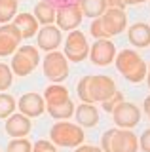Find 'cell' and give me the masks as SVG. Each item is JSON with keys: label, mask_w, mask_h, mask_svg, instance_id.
Wrapping results in <instances>:
<instances>
[{"label": "cell", "mask_w": 150, "mask_h": 152, "mask_svg": "<svg viewBox=\"0 0 150 152\" xmlns=\"http://www.w3.org/2000/svg\"><path fill=\"white\" fill-rule=\"evenodd\" d=\"M112 118H114V124L120 127V129H131L141 122V110L137 104L122 101L114 107V110L110 112Z\"/></svg>", "instance_id": "8"}, {"label": "cell", "mask_w": 150, "mask_h": 152, "mask_svg": "<svg viewBox=\"0 0 150 152\" xmlns=\"http://www.w3.org/2000/svg\"><path fill=\"white\" fill-rule=\"evenodd\" d=\"M74 152H103V148L93 146V145H80V146H76V150H74Z\"/></svg>", "instance_id": "32"}, {"label": "cell", "mask_w": 150, "mask_h": 152, "mask_svg": "<svg viewBox=\"0 0 150 152\" xmlns=\"http://www.w3.org/2000/svg\"><path fill=\"white\" fill-rule=\"evenodd\" d=\"M51 150H55V145L46 139H40L32 145V152H51Z\"/></svg>", "instance_id": "30"}, {"label": "cell", "mask_w": 150, "mask_h": 152, "mask_svg": "<svg viewBox=\"0 0 150 152\" xmlns=\"http://www.w3.org/2000/svg\"><path fill=\"white\" fill-rule=\"evenodd\" d=\"M4 129L10 137L17 139V137H27L32 129V122L31 118H27L25 114L21 112H13L12 116L6 118V124H4Z\"/></svg>", "instance_id": "13"}, {"label": "cell", "mask_w": 150, "mask_h": 152, "mask_svg": "<svg viewBox=\"0 0 150 152\" xmlns=\"http://www.w3.org/2000/svg\"><path fill=\"white\" fill-rule=\"evenodd\" d=\"M63 55L67 57V61L72 63H80L90 55V44L86 40V34L82 31H70L67 40H65Z\"/></svg>", "instance_id": "4"}, {"label": "cell", "mask_w": 150, "mask_h": 152, "mask_svg": "<svg viewBox=\"0 0 150 152\" xmlns=\"http://www.w3.org/2000/svg\"><path fill=\"white\" fill-rule=\"evenodd\" d=\"M84 19V13L78 2H68L63 4L59 10H55V23L61 31H74V28L80 27Z\"/></svg>", "instance_id": "7"}, {"label": "cell", "mask_w": 150, "mask_h": 152, "mask_svg": "<svg viewBox=\"0 0 150 152\" xmlns=\"http://www.w3.org/2000/svg\"><path fill=\"white\" fill-rule=\"evenodd\" d=\"M19 0H0V23H10L17 15Z\"/></svg>", "instance_id": "23"}, {"label": "cell", "mask_w": 150, "mask_h": 152, "mask_svg": "<svg viewBox=\"0 0 150 152\" xmlns=\"http://www.w3.org/2000/svg\"><path fill=\"white\" fill-rule=\"evenodd\" d=\"M74 118L84 127H95L99 124V110L93 103H82L74 108Z\"/></svg>", "instance_id": "16"}, {"label": "cell", "mask_w": 150, "mask_h": 152, "mask_svg": "<svg viewBox=\"0 0 150 152\" xmlns=\"http://www.w3.org/2000/svg\"><path fill=\"white\" fill-rule=\"evenodd\" d=\"M23 40L19 28H17L13 23H4L0 27V57H8L13 55L17 51Z\"/></svg>", "instance_id": "9"}, {"label": "cell", "mask_w": 150, "mask_h": 152, "mask_svg": "<svg viewBox=\"0 0 150 152\" xmlns=\"http://www.w3.org/2000/svg\"><path fill=\"white\" fill-rule=\"evenodd\" d=\"M78 6H80L84 17L95 19V17H101L105 13L106 2L105 0H78Z\"/></svg>", "instance_id": "21"}, {"label": "cell", "mask_w": 150, "mask_h": 152, "mask_svg": "<svg viewBox=\"0 0 150 152\" xmlns=\"http://www.w3.org/2000/svg\"><path fill=\"white\" fill-rule=\"evenodd\" d=\"M40 63V53L34 46H19L12 55V72L17 76H29Z\"/></svg>", "instance_id": "3"}, {"label": "cell", "mask_w": 150, "mask_h": 152, "mask_svg": "<svg viewBox=\"0 0 150 152\" xmlns=\"http://www.w3.org/2000/svg\"><path fill=\"white\" fill-rule=\"evenodd\" d=\"M15 99L12 97L10 93L0 91V120H6L8 116H12L15 112Z\"/></svg>", "instance_id": "24"}, {"label": "cell", "mask_w": 150, "mask_h": 152, "mask_svg": "<svg viewBox=\"0 0 150 152\" xmlns=\"http://www.w3.org/2000/svg\"><path fill=\"white\" fill-rule=\"evenodd\" d=\"M144 112H146V114H148V118H150V104H148V107H144Z\"/></svg>", "instance_id": "36"}, {"label": "cell", "mask_w": 150, "mask_h": 152, "mask_svg": "<svg viewBox=\"0 0 150 152\" xmlns=\"http://www.w3.org/2000/svg\"><path fill=\"white\" fill-rule=\"evenodd\" d=\"M68 89L65 88V86H61V84H53V86H50L48 89H46V93H44V103H46V107H55V104H61V103H65V101H68Z\"/></svg>", "instance_id": "19"}, {"label": "cell", "mask_w": 150, "mask_h": 152, "mask_svg": "<svg viewBox=\"0 0 150 152\" xmlns=\"http://www.w3.org/2000/svg\"><path fill=\"white\" fill-rule=\"evenodd\" d=\"M13 25L19 28L23 38H32L40 28V23L36 21V17L32 15V13H27V12L25 13H17V15L13 17Z\"/></svg>", "instance_id": "18"}, {"label": "cell", "mask_w": 150, "mask_h": 152, "mask_svg": "<svg viewBox=\"0 0 150 152\" xmlns=\"http://www.w3.org/2000/svg\"><path fill=\"white\" fill-rule=\"evenodd\" d=\"M125 6H133V4H141V2H146V0H124Z\"/></svg>", "instance_id": "34"}, {"label": "cell", "mask_w": 150, "mask_h": 152, "mask_svg": "<svg viewBox=\"0 0 150 152\" xmlns=\"http://www.w3.org/2000/svg\"><path fill=\"white\" fill-rule=\"evenodd\" d=\"M139 139L131 129H116L112 137V152H137Z\"/></svg>", "instance_id": "15"}, {"label": "cell", "mask_w": 150, "mask_h": 152, "mask_svg": "<svg viewBox=\"0 0 150 152\" xmlns=\"http://www.w3.org/2000/svg\"><path fill=\"white\" fill-rule=\"evenodd\" d=\"M6 152H32V145L25 137H17V139H12L8 142Z\"/></svg>", "instance_id": "25"}, {"label": "cell", "mask_w": 150, "mask_h": 152, "mask_svg": "<svg viewBox=\"0 0 150 152\" xmlns=\"http://www.w3.org/2000/svg\"><path fill=\"white\" fill-rule=\"evenodd\" d=\"M101 23L105 28L106 36H116L127 27V15L125 10H118V8H106L105 13L101 15Z\"/></svg>", "instance_id": "11"}, {"label": "cell", "mask_w": 150, "mask_h": 152, "mask_svg": "<svg viewBox=\"0 0 150 152\" xmlns=\"http://www.w3.org/2000/svg\"><path fill=\"white\" fill-rule=\"evenodd\" d=\"M50 139L53 145L65 146V148H76L80 146L86 135H84L82 127L78 124H70V122H57L51 126L50 131Z\"/></svg>", "instance_id": "2"}, {"label": "cell", "mask_w": 150, "mask_h": 152, "mask_svg": "<svg viewBox=\"0 0 150 152\" xmlns=\"http://www.w3.org/2000/svg\"><path fill=\"white\" fill-rule=\"evenodd\" d=\"M146 82H148V88H150V65L146 66Z\"/></svg>", "instance_id": "35"}, {"label": "cell", "mask_w": 150, "mask_h": 152, "mask_svg": "<svg viewBox=\"0 0 150 152\" xmlns=\"http://www.w3.org/2000/svg\"><path fill=\"white\" fill-rule=\"evenodd\" d=\"M51 152H57V150H51Z\"/></svg>", "instance_id": "37"}, {"label": "cell", "mask_w": 150, "mask_h": 152, "mask_svg": "<svg viewBox=\"0 0 150 152\" xmlns=\"http://www.w3.org/2000/svg\"><path fill=\"white\" fill-rule=\"evenodd\" d=\"M12 80H13L12 69L6 63H0V91H6L12 86Z\"/></svg>", "instance_id": "26"}, {"label": "cell", "mask_w": 150, "mask_h": 152, "mask_svg": "<svg viewBox=\"0 0 150 152\" xmlns=\"http://www.w3.org/2000/svg\"><path fill=\"white\" fill-rule=\"evenodd\" d=\"M90 32H91V36H95V38H97V40H99V38H108V36H106V32H105V28H103L101 17H95V19L91 21Z\"/></svg>", "instance_id": "27"}, {"label": "cell", "mask_w": 150, "mask_h": 152, "mask_svg": "<svg viewBox=\"0 0 150 152\" xmlns=\"http://www.w3.org/2000/svg\"><path fill=\"white\" fill-rule=\"evenodd\" d=\"M127 40L135 48H148L150 46V25L146 23H135L127 31Z\"/></svg>", "instance_id": "17"}, {"label": "cell", "mask_w": 150, "mask_h": 152, "mask_svg": "<svg viewBox=\"0 0 150 152\" xmlns=\"http://www.w3.org/2000/svg\"><path fill=\"white\" fill-rule=\"evenodd\" d=\"M48 108V114L51 118H55V120H68V118H72L74 116V103L70 101H65V103H61V104H55V107H46Z\"/></svg>", "instance_id": "22"}, {"label": "cell", "mask_w": 150, "mask_h": 152, "mask_svg": "<svg viewBox=\"0 0 150 152\" xmlns=\"http://www.w3.org/2000/svg\"><path fill=\"white\" fill-rule=\"evenodd\" d=\"M114 63L118 72L131 84H139L146 78V63L135 50H122L116 53Z\"/></svg>", "instance_id": "1"}, {"label": "cell", "mask_w": 150, "mask_h": 152, "mask_svg": "<svg viewBox=\"0 0 150 152\" xmlns=\"http://www.w3.org/2000/svg\"><path fill=\"white\" fill-rule=\"evenodd\" d=\"M106 8H118V10H125V2L124 0H105Z\"/></svg>", "instance_id": "33"}, {"label": "cell", "mask_w": 150, "mask_h": 152, "mask_svg": "<svg viewBox=\"0 0 150 152\" xmlns=\"http://www.w3.org/2000/svg\"><path fill=\"white\" fill-rule=\"evenodd\" d=\"M122 101H124V95H122L120 91H116L110 99H106V101L101 103V104H103V110H105V112H112V110H114V107H116L118 103H122Z\"/></svg>", "instance_id": "28"}, {"label": "cell", "mask_w": 150, "mask_h": 152, "mask_svg": "<svg viewBox=\"0 0 150 152\" xmlns=\"http://www.w3.org/2000/svg\"><path fill=\"white\" fill-rule=\"evenodd\" d=\"M116 129H106L101 137V148L103 152H112V137H114Z\"/></svg>", "instance_id": "29"}, {"label": "cell", "mask_w": 150, "mask_h": 152, "mask_svg": "<svg viewBox=\"0 0 150 152\" xmlns=\"http://www.w3.org/2000/svg\"><path fill=\"white\" fill-rule=\"evenodd\" d=\"M44 76L53 84H61L68 76V61L61 51H48L44 59Z\"/></svg>", "instance_id": "5"}, {"label": "cell", "mask_w": 150, "mask_h": 152, "mask_svg": "<svg viewBox=\"0 0 150 152\" xmlns=\"http://www.w3.org/2000/svg\"><path fill=\"white\" fill-rule=\"evenodd\" d=\"M116 57V46L112 44L108 38H99L97 42H93L90 48V59L93 65L97 66H106L114 61Z\"/></svg>", "instance_id": "10"}, {"label": "cell", "mask_w": 150, "mask_h": 152, "mask_svg": "<svg viewBox=\"0 0 150 152\" xmlns=\"http://www.w3.org/2000/svg\"><path fill=\"white\" fill-rule=\"evenodd\" d=\"M139 146H141L143 152H150V127L143 131V135H141V139H139Z\"/></svg>", "instance_id": "31"}, {"label": "cell", "mask_w": 150, "mask_h": 152, "mask_svg": "<svg viewBox=\"0 0 150 152\" xmlns=\"http://www.w3.org/2000/svg\"><path fill=\"white\" fill-rule=\"evenodd\" d=\"M61 40H63V34H61V28L57 25H42L36 32V44L46 53L57 50L61 46Z\"/></svg>", "instance_id": "12"}, {"label": "cell", "mask_w": 150, "mask_h": 152, "mask_svg": "<svg viewBox=\"0 0 150 152\" xmlns=\"http://www.w3.org/2000/svg\"><path fill=\"white\" fill-rule=\"evenodd\" d=\"M17 108L27 118H36L40 114H44L46 103H44V97L38 93H25V95H21L19 103H17Z\"/></svg>", "instance_id": "14"}, {"label": "cell", "mask_w": 150, "mask_h": 152, "mask_svg": "<svg viewBox=\"0 0 150 152\" xmlns=\"http://www.w3.org/2000/svg\"><path fill=\"white\" fill-rule=\"evenodd\" d=\"M118 89H116V82L110 78V76H105V74H95V76H90L87 78V95H90L91 103L95 101H106L114 95Z\"/></svg>", "instance_id": "6"}, {"label": "cell", "mask_w": 150, "mask_h": 152, "mask_svg": "<svg viewBox=\"0 0 150 152\" xmlns=\"http://www.w3.org/2000/svg\"><path fill=\"white\" fill-rule=\"evenodd\" d=\"M34 17L40 25H53L55 23V8L48 0H42L34 6Z\"/></svg>", "instance_id": "20"}]
</instances>
